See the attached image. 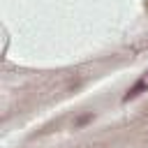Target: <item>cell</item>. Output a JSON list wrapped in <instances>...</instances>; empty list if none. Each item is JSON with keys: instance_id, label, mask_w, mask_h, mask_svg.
Wrapping results in <instances>:
<instances>
[{"instance_id": "6da1fadb", "label": "cell", "mask_w": 148, "mask_h": 148, "mask_svg": "<svg viewBox=\"0 0 148 148\" xmlns=\"http://www.w3.org/2000/svg\"><path fill=\"white\" fill-rule=\"evenodd\" d=\"M146 88H148V72H146V76H143V79H141V81H139V83H136L132 90H127V95H125L123 99H125V102H130L132 97H136V95H139L141 90H146Z\"/></svg>"}]
</instances>
